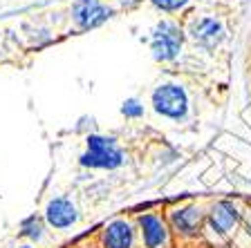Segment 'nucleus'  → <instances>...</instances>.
I'll use <instances>...</instances> for the list:
<instances>
[{
    "label": "nucleus",
    "instance_id": "obj_1",
    "mask_svg": "<svg viewBox=\"0 0 251 248\" xmlns=\"http://www.w3.org/2000/svg\"><path fill=\"white\" fill-rule=\"evenodd\" d=\"M81 163L92 165V168H117V165H121V152L117 150L110 139L90 136L88 152L81 157Z\"/></svg>",
    "mask_w": 251,
    "mask_h": 248
},
{
    "label": "nucleus",
    "instance_id": "obj_2",
    "mask_svg": "<svg viewBox=\"0 0 251 248\" xmlns=\"http://www.w3.org/2000/svg\"><path fill=\"white\" fill-rule=\"evenodd\" d=\"M139 233L144 248H171V230L166 222L155 212L139 217Z\"/></svg>",
    "mask_w": 251,
    "mask_h": 248
},
{
    "label": "nucleus",
    "instance_id": "obj_3",
    "mask_svg": "<svg viewBox=\"0 0 251 248\" xmlns=\"http://www.w3.org/2000/svg\"><path fill=\"white\" fill-rule=\"evenodd\" d=\"M171 224L175 235L182 239H198L202 235V212L195 206H186L171 212Z\"/></svg>",
    "mask_w": 251,
    "mask_h": 248
},
{
    "label": "nucleus",
    "instance_id": "obj_4",
    "mask_svg": "<svg viewBox=\"0 0 251 248\" xmlns=\"http://www.w3.org/2000/svg\"><path fill=\"white\" fill-rule=\"evenodd\" d=\"M152 103H155L157 112L173 116V119H177L186 112V96L175 85H164V88L157 90L155 96H152Z\"/></svg>",
    "mask_w": 251,
    "mask_h": 248
},
{
    "label": "nucleus",
    "instance_id": "obj_5",
    "mask_svg": "<svg viewBox=\"0 0 251 248\" xmlns=\"http://www.w3.org/2000/svg\"><path fill=\"white\" fill-rule=\"evenodd\" d=\"M103 248H132L135 246V228L128 219H115L101 233Z\"/></svg>",
    "mask_w": 251,
    "mask_h": 248
},
{
    "label": "nucleus",
    "instance_id": "obj_6",
    "mask_svg": "<svg viewBox=\"0 0 251 248\" xmlns=\"http://www.w3.org/2000/svg\"><path fill=\"white\" fill-rule=\"evenodd\" d=\"M238 224V210H235L233 203L229 202H220L211 208L209 212V226L215 235L225 237L233 230V226Z\"/></svg>",
    "mask_w": 251,
    "mask_h": 248
},
{
    "label": "nucleus",
    "instance_id": "obj_7",
    "mask_svg": "<svg viewBox=\"0 0 251 248\" xmlns=\"http://www.w3.org/2000/svg\"><path fill=\"white\" fill-rule=\"evenodd\" d=\"M45 219L52 228L63 230V228L74 226L78 215H76V208L72 206V202H68V199H52V202L47 203Z\"/></svg>",
    "mask_w": 251,
    "mask_h": 248
},
{
    "label": "nucleus",
    "instance_id": "obj_8",
    "mask_svg": "<svg viewBox=\"0 0 251 248\" xmlns=\"http://www.w3.org/2000/svg\"><path fill=\"white\" fill-rule=\"evenodd\" d=\"M179 31L175 29L173 25H162L159 31L155 34V43H152V52H155L157 58H162V61H168L177 54L179 49Z\"/></svg>",
    "mask_w": 251,
    "mask_h": 248
},
{
    "label": "nucleus",
    "instance_id": "obj_9",
    "mask_svg": "<svg viewBox=\"0 0 251 248\" xmlns=\"http://www.w3.org/2000/svg\"><path fill=\"white\" fill-rule=\"evenodd\" d=\"M74 16H76V23L81 27H94L108 18V11L94 0H81L74 9Z\"/></svg>",
    "mask_w": 251,
    "mask_h": 248
},
{
    "label": "nucleus",
    "instance_id": "obj_10",
    "mask_svg": "<svg viewBox=\"0 0 251 248\" xmlns=\"http://www.w3.org/2000/svg\"><path fill=\"white\" fill-rule=\"evenodd\" d=\"M193 36L204 45H215L220 41V25H215L213 21H202L193 27Z\"/></svg>",
    "mask_w": 251,
    "mask_h": 248
},
{
    "label": "nucleus",
    "instance_id": "obj_11",
    "mask_svg": "<svg viewBox=\"0 0 251 248\" xmlns=\"http://www.w3.org/2000/svg\"><path fill=\"white\" fill-rule=\"evenodd\" d=\"M23 230L21 233L25 235V237H31V239H41L43 237V222L38 217H29L23 222Z\"/></svg>",
    "mask_w": 251,
    "mask_h": 248
},
{
    "label": "nucleus",
    "instance_id": "obj_12",
    "mask_svg": "<svg viewBox=\"0 0 251 248\" xmlns=\"http://www.w3.org/2000/svg\"><path fill=\"white\" fill-rule=\"evenodd\" d=\"M124 114H126V116H139V114H141L139 103H137V101H128V103L124 105Z\"/></svg>",
    "mask_w": 251,
    "mask_h": 248
},
{
    "label": "nucleus",
    "instance_id": "obj_13",
    "mask_svg": "<svg viewBox=\"0 0 251 248\" xmlns=\"http://www.w3.org/2000/svg\"><path fill=\"white\" fill-rule=\"evenodd\" d=\"M184 2H186V0H155V5H159L162 9H177Z\"/></svg>",
    "mask_w": 251,
    "mask_h": 248
},
{
    "label": "nucleus",
    "instance_id": "obj_14",
    "mask_svg": "<svg viewBox=\"0 0 251 248\" xmlns=\"http://www.w3.org/2000/svg\"><path fill=\"white\" fill-rule=\"evenodd\" d=\"M21 248H31V246H21Z\"/></svg>",
    "mask_w": 251,
    "mask_h": 248
}]
</instances>
